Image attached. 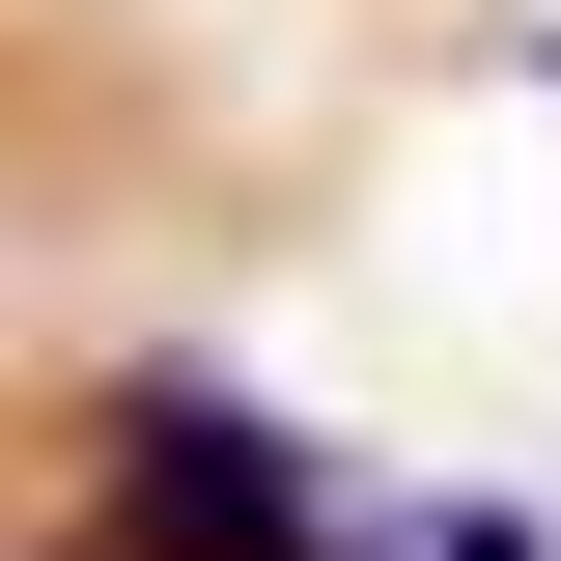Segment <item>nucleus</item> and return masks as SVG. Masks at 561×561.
<instances>
[{
  "label": "nucleus",
  "instance_id": "nucleus-1",
  "mask_svg": "<svg viewBox=\"0 0 561 561\" xmlns=\"http://www.w3.org/2000/svg\"><path fill=\"white\" fill-rule=\"evenodd\" d=\"M84 561H337V449L253 421L225 365H140V393H113V505H84Z\"/></svg>",
  "mask_w": 561,
  "mask_h": 561
},
{
  "label": "nucleus",
  "instance_id": "nucleus-2",
  "mask_svg": "<svg viewBox=\"0 0 561 561\" xmlns=\"http://www.w3.org/2000/svg\"><path fill=\"white\" fill-rule=\"evenodd\" d=\"M337 561H561V534H505V505H337Z\"/></svg>",
  "mask_w": 561,
  "mask_h": 561
}]
</instances>
